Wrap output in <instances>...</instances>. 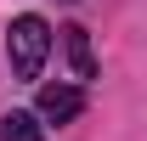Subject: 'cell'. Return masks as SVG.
Segmentation results:
<instances>
[{"instance_id": "cell-1", "label": "cell", "mask_w": 147, "mask_h": 141, "mask_svg": "<svg viewBox=\"0 0 147 141\" xmlns=\"http://www.w3.org/2000/svg\"><path fill=\"white\" fill-rule=\"evenodd\" d=\"M45 56H51V23L34 17V11L11 17V28H6V62H11V73L17 79H40Z\"/></svg>"}, {"instance_id": "cell-2", "label": "cell", "mask_w": 147, "mask_h": 141, "mask_svg": "<svg viewBox=\"0 0 147 141\" xmlns=\"http://www.w3.org/2000/svg\"><path fill=\"white\" fill-rule=\"evenodd\" d=\"M34 113L45 124H74L79 113H85V90H79V85H40Z\"/></svg>"}, {"instance_id": "cell-3", "label": "cell", "mask_w": 147, "mask_h": 141, "mask_svg": "<svg viewBox=\"0 0 147 141\" xmlns=\"http://www.w3.org/2000/svg\"><path fill=\"white\" fill-rule=\"evenodd\" d=\"M62 51H68V62H74V79H96V51H91V34H85L79 23L62 28Z\"/></svg>"}, {"instance_id": "cell-4", "label": "cell", "mask_w": 147, "mask_h": 141, "mask_svg": "<svg viewBox=\"0 0 147 141\" xmlns=\"http://www.w3.org/2000/svg\"><path fill=\"white\" fill-rule=\"evenodd\" d=\"M0 141H45V119H40V113L11 107V113L0 119Z\"/></svg>"}]
</instances>
